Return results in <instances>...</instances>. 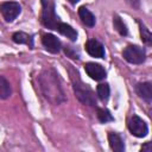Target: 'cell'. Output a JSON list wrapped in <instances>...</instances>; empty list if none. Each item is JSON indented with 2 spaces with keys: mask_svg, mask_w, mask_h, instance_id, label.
Segmentation results:
<instances>
[{
  "mask_svg": "<svg viewBox=\"0 0 152 152\" xmlns=\"http://www.w3.org/2000/svg\"><path fill=\"white\" fill-rule=\"evenodd\" d=\"M84 70H86L87 75L95 81H100V80H103L106 77V70L100 64L89 62L84 65Z\"/></svg>",
  "mask_w": 152,
  "mask_h": 152,
  "instance_id": "7",
  "label": "cell"
},
{
  "mask_svg": "<svg viewBox=\"0 0 152 152\" xmlns=\"http://www.w3.org/2000/svg\"><path fill=\"white\" fill-rule=\"evenodd\" d=\"M86 50L91 57H95V58H103L104 57V48L96 39H89L86 44Z\"/></svg>",
  "mask_w": 152,
  "mask_h": 152,
  "instance_id": "9",
  "label": "cell"
},
{
  "mask_svg": "<svg viewBox=\"0 0 152 152\" xmlns=\"http://www.w3.org/2000/svg\"><path fill=\"white\" fill-rule=\"evenodd\" d=\"M74 91L76 94V97L82 103H84L87 106H95L96 104V100H95L93 90L87 84L81 82L80 80L77 82H74Z\"/></svg>",
  "mask_w": 152,
  "mask_h": 152,
  "instance_id": "2",
  "label": "cell"
},
{
  "mask_svg": "<svg viewBox=\"0 0 152 152\" xmlns=\"http://www.w3.org/2000/svg\"><path fill=\"white\" fill-rule=\"evenodd\" d=\"M140 33H141V37H142V40L146 43V44H151L152 43V36H151V32L148 31L147 27H145L144 25L140 27Z\"/></svg>",
  "mask_w": 152,
  "mask_h": 152,
  "instance_id": "19",
  "label": "cell"
},
{
  "mask_svg": "<svg viewBox=\"0 0 152 152\" xmlns=\"http://www.w3.org/2000/svg\"><path fill=\"white\" fill-rule=\"evenodd\" d=\"M78 15H80V18H81V20H82V23L84 24V25H87V26H89V27H93L94 25H95V17H94V14L88 10V8H86V7H80V10H78Z\"/></svg>",
  "mask_w": 152,
  "mask_h": 152,
  "instance_id": "12",
  "label": "cell"
},
{
  "mask_svg": "<svg viewBox=\"0 0 152 152\" xmlns=\"http://www.w3.org/2000/svg\"><path fill=\"white\" fill-rule=\"evenodd\" d=\"M57 30H58L63 36H65L66 38H69L70 40H76V39H77V32H76V30L72 28L70 25H68V24H65V23H58Z\"/></svg>",
  "mask_w": 152,
  "mask_h": 152,
  "instance_id": "13",
  "label": "cell"
},
{
  "mask_svg": "<svg viewBox=\"0 0 152 152\" xmlns=\"http://www.w3.org/2000/svg\"><path fill=\"white\" fill-rule=\"evenodd\" d=\"M113 24H114V27L116 28V31H118L121 36H126V34H127L126 25L124 24V21L121 20V18H120V17L115 15V17H114V20H113Z\"/></svg>",
  "mask_w": 152,
  "mask_h": 152,
  "instance_id": "17",
  "label": "cell"
},
{
  "mask_svg": "<svg viewBox=\"0 0 152 152\" xmlns=\"http://www.w3.org/2000/svg\"><path fill=\"white\" fill-rule=\"evenodd\" d=\"M128 129L134 137H138V138L145 137L147 134V131H148L145 121L137 115H133L128 120Z\"/></svg>",
  "mask_w": 152,
  "mask_h": 152,
  "instance_id": "6",
  "label": "cell"
},
{
  "mask_svg": "<svg viewBox=\"0 0 152 152\" xmlns=\"http://www.w3.org/2000/svg\"><path fill=\"white\" fill-rule=\"evenodd\" d=\"M69 1H70L71 4H76V2H77V1H80V0H69Z\"/></svg>",
  "mask_w": 152,
  "mask_h": 152,
  "instance_id": "21",
  "label": "cell"
},
{
  "mask_svg": "<svg viewBox=\"0 0 152 152\" xmlns=\"http://www.w3.org/2000/svg\"><path fill=\"white\" fill-rule=\"evenodd\" d=\"M108 141L110 145V148L115 152H124L125 151V144L121 137L116 133H109L108 134Z\"/></svg>",
  "mask_w": 152,
  "mask_h": 152,
  "instance_id": "10",
  "label": "cell"
},
{
  "mask_svg": "<svg viewBox=\"0 0 152 152\" xmlns=\"http://www.w3.org/2000/svg\"><path fill=\"white\" fill-rule=\"evenodd\" d=\"M39 83L44 96L49 101L52 103H59L64 101V94L58 82V77L52 70L44 71L39 77Z\"/></svg>",
  "mask_w": 152,
  "mask_h": 152,
  "instance_id": "1",
  "label": "cell"
},
{
  "mask_svg": "<svg viewBox=\"0 0 152 152\" xmlns=\"http://www.w3.org/2000/svg\"><path fill=\"white\" fill-rule=\"evenodd\" d=\"M12 94V88L10 82L4 77L0 76V99H7Z\"/></svg>",
  "mask_w": 152,
  "mask_h": 152,
  "instance_id": "14",
  "label": "cell"
},
{
  "mask_svg": "<svg viewBox=\"0 0 152 152\" xmlns=\"http://www.w3.org/2000/svg\"><path fill=\"white\" fill-rule=\"evenodd\" d=\"M97 118L101 122H108V121H112L113 120V116L112 114L109 113V110L104 109V108H99L97 109Z\"/></svg>",
  "mask_w": 152,
  "mask_h": 152,
  "instance_id": "18",
  "label": "cell"
},
{
  "mask_svg": "<svg viewBox=\"0 0 152 152\" xmlns=\"http://www.w3.org/2000/svg\"><path fill=\"white\" fill-rule=\"evenodd\" d=\"M122 55L125 59L132 64H141L145 61V50L138 45H128Z\"/></svg>",
  "mask_w": 152,
  "mask_h": 152,
  "instance_id": "4",
  "label": "cell"
},
{
  "mask_svg": "<svg viewBox=\"0 0 152 152\" xmlns=\"http://www.w3.org/2000/svg\"><path fill=\"white\" fill-rule=\"evenodd\" d=\"M145 150H147V152H151L152 151V147H151V144L150 142L146 144V147H142V151H145Z\"/></svg>",
  "mask_w": 152,
  "mask_h": 152,
  "instance_id": "20",
  "label": "cell"
},
{
  "mask_svg": "<svg viewBox=\"0 0 152 152\" xmlns=\"http://www.w3.org/2000/svg\"><path fill=\"white\" fill-rule=\"evenodd\" d=\"M97 95L102 101L108 100L109 97V86L107 83H101L97 86Z\"/></svg>",
  "mask_w": 152,
  "mask_h": 152,
  "instance_id": "16",
  "label": "cell"
},
{
  "mask_svg": "<svg viewBox=\"0 0 152 152\" xmlns=\"http://www.w3.org/2000/svg\"><path fill=\"white\" fill-rule=\"evenodd\" d=\"M43 13H42V21L43 24L52 30H57V17L55 13V6L51 0H43Z\"/></svg>",
  "mask_w": 152,
  "mask_h": 152,
  "instance_id": "3",
  "label": "cell"
},
{
  "mask_svg": "<svg viewBox=\"0 0 152 152\" xmlns=\"http://www.w3.org/2000/svg\"><path fill=\"white\" fill-rule=\"evenodd\" d=\"M12 38L18 44H27V45L32 46V38L24 32H15Z\"/></svg>",
  "mask_w": 152,
  "mask_h": 152,
  "instance_id": "15",
  "label": "cell"
},
{
  "mask_svg": "<svg viewBox=\"0 0 152 152\" xmlns=\"http://www.w3.org/2000/svg\"><path fill=\"white\" fill-rule=\"evenodd\" d=\"M137 93L141 99H144L147 102H151V100H152V86L150 82L139 83L137 86Z\"/></svg>",
  "mask_w": 152,
  "mask_h": 152,
  "instance_id": "11",
  "label": "cell"
},
{
  "mask_svg": "<svg viewBox=\"0 0 152 152\" xmlns=\"http://www.w3.org/2000/svg\"><path fill=\"white\" fill-rule=\"evenodd\" d=\"M42 43H43L44 48H45L48 51L52 52V53L59 52V50H61V48H62L59 39H58L57 37H55L53 34H51V33L44 34L43 38H42Z\"/></svg>",
  "mask_w": 152,
  "mask_h": 152,
  "instance_id": "8",
  "label": "cell"
},
{
  "mask_svg": "<svg viewBox=\"0 0 152 152\" xmlns=\"http://www.w3.org/2000/svg\"><path fill=\"white\" fill-rule=\"evenodd\" d=\"M0 11L6 21H12L19 15L21 7L15 1H6L0 5Z\"/></svg>",
  "mask_w": 152,
  "mask_h": 152,
  "instance_id": "5",
  "label": "cell"
}]
</instances>
